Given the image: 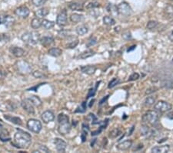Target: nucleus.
Segmentation results:
<instances>
[{
	"label": "nucleus",
	"instance_id": "obj_53",
	"mask_svg": "<svg viewBox=\"0 0 173 153\" xmlns=\"http://www.w3.org/2000/svg\"><path fill=\"white\" fill-rule=\"evenodd\" d=\"M2 76H3V74H2V72H1V71H0V79L2 78Z\"/></svg>",
	"mask_w": 173,
	"mask_h": 153
},
{
	"label": "nucleus",
	"instance_id": "obj_21",
	"mask_svg": "<svg viewBox=\"0 0 173 153\" xmlns=\"http://www.w3.org/2000/svg\"><path fill=\"white\" fill-rule=\"evenodd\" d=\"M11 139L9 135V133L7 130L4 129V128H1L0 127V140L2 142H8Z\"/></svg>",
	"mask_w": 173,
	"mask_h": 153
},
{
	"label": "nucleus",
	"instance_id": "obj_22",
	"mask_svg": "<svg viewBox=\"0 0 173 153\" xmlns=\"http://www.w3.org/2000/svg\"><path fill=\"white\" fill-rule=\"evenodd\" d=\"M49 13V9L43 7V8H41L39 9V10H37V11L35 13V15H36V16L37 18L41 19V18L46 17Z\"/></svg>",
	"mask_w": 173,
	"mask_h": 153
},
{
	"label": "nucleus",
	"instance_id": "obj_44",
	"mask_svg": "<svg viewBox=\"0 0 173 153\" xmlns=\"http://www.w3.org/2000/svg\"><path fill=\"white\" fill-rule=\"evenodd\" d=\"M32 75L34 76L36 78H39V79H41V78H43L46 77L44 74H43V73L40 72V71H37V70L34 71V72L32 73Z\"/></svg>",
	"mask_w": 173,
	"mask_h": 153
},
{
	"label": "nucleus",
	"instance_id": "obj_10",
	"mask_svg": "<svg viewBox=\"0 0 173 153\" xmlns=\"http://www.w3.org/2000/svg\"><path fill=\"white\" fill-rule=\"evenodd\" d=\"M15 18L9 15H0V24H3L6 26H11L14 24Z\"/></svg>",
	"mask_w": 173,
	"mask_h": 153
},
{
	"label": "nucleus",
	"instance_id": "obj_51",
	"mask_svg": "<svg viewBox=\"0 0 173 153\" xmlns=\"http://www.w3.org/2000/svg\"><path fill=\"white\" fill-rule=\"evenodd\" d=\"M166 116H167V118H168L169 119H173V111L168 113Z\"/></svg>",
	"mask_w": 173,
	"mask_h": 153
},
{
	"label": "nucleus",
	"instance_id": "obj_37",
	"mask_svg": "<svg viewBox=\"0 0 173 153\" xmlns=\"http://www.w3.org/2000/svg\"><path fill=\"white\" fill-rule=\"evenodd\" d=\"M99 84H100V81H99V82L96 83V87H95V88L90 89L89 91H88V95H87V98H86L87 99H88V98H89L90 97H93L95 95H96V90H97V87H98V86L99 85Z\"/></svg>",
	"mask_w": 173,
	"mask_h": 153
},
{
	"label": "nucleus",
	"instance_id": "obj_28",
	"mask_svg": "<svg viewBox=\"0 0 173 153\" xmlns=\"http://www.w3.org/2000/svg\"><path fill=\"white\" fill-rule=\"evenodd\" d=\"M88 32V28L85 25H81L76 28V33L80 36H84Z\"/></svg>",
	"mask_w": 173,
	"mask_h": 153
},
{
	"label": "nucleus",
	"instance_id": "obj_6",
	"mask_svg": "<svg viewBox=\"0 0 173 153\" xmlns=\"http://www.w3.org/2000/svg\"><path fill=\"white\" fill-rule=\"evenodd\" d=\"M27 128L30 130L31 131L34 133H39L40 131L42 130L43 125L40 121L37 120V119H32L27 122Z\"/></svg>",
	"mask_w": 173,
	"mask_h": 153
},
{
	"label": "nucleus",
	"instance_id": "obj_32",
	"mask_svg": "<svg viewBox=\"0 0 173 153\" xmlns=\"http://www.w3.org/2000/svg\"><path fill=\"white\" fill-rule=\"evenodd\" d=\"M42 26L46 30H50L52 27H54L55 22H52V21L48 20V19H43V20H42Z\"/></svg>",
	"mask_w": 173,
	"mask_h": 153
},
{
	"label": "nucleus",
	"instance_id": "obj_33",
	"mask_svg": "<svg viewBox=\"0 0 173 153\" xmlns=\"http://www.w3.org/2000/svg\"><path fill=\"white\" fill-rule=\"evenodd\" d=\"M156 98L153 96L148 97V98H145V101H144V104L146 107H150V106L153 105L156 103Z\"/></svg>",
	"mask_w": 173,
	"mask_h": 153
},
{
	"label": "nucleus",
	"instance_id": "obj_43",
	"mask_svg": "<svg viewBox=\"0 0 173 153\" xmlns=\"http://www.w3.org/2000/svg\"><path fill=\"white\" fill-rule=\"evenodd\" d=\"M10 40V36L6 33L0 34V42H8Z\"/></svg>",
	"mask_w": 173,
	"mask_h": 153
},
{
	"label": "nucleus",
	"instance_id": "obj_52",
	"mask_svg": "<svg viewBox=\"0 0 173 153\" xmlns=\"http://www.w3.org/2000/svg\"><path fill=\"white\" fill-rule=\"evenodd\" d=\"M94 101H95V100H94V99H93V100H92V101H91V102H90V104H89V106H88V107H92V105H93V104H94V103H93V102H94Z\"/></svg>",
	"mask_w": 173,
	"mask_h": 153
},
{
	"label": "nucleus",
	"instance_id": "obj_1",
	"mask_svg": "<svg viewBox=\"0 0 173 153\" xmlns=\"http://www.w3.org/2000/svg\"><path fill=\"white\" fill-rule=\"evenodd\" d=\"M15 145L19 148H28L31 145L32 137L28 132L19 129L14 135Z\"/></svg>",
	"mask_w": 173,
	"mask_h": 153
},
{
	"label": "nucleus",
	"instance_id": "obj_54",
	"mask_svg": "<svg viewBox=\"0 0 173 153\" xmlns=\"http://www.w3.org/2000/svg\"><path fill=\"white\" fill-rule=\"evenodd\" d=\"M0 127H2V126H1V125H0Z\"/></svg>",
	"mask_w": 173,
	"mask_h": 153
},
{
	"label": "nucleus",
	"instance_id": "obj_2",
	"mask_svg": "<svg viewBox=\"0 0 173 153\" xmlns=\"http://www.w3.org/2000/svg\"><path fill=\"white\" fill-rule=\"evenodd\" d=\"M58 131L60 135H66L71 130V125L69 123V116L65 114H59L58 115Z\"/></svg>",
	"mask_w": 173,
	"mask_h": 153
},
{
	"label": "nucleus",
	"instance_id": "obj_41",
	"mask_svg": "<svg viewBox=\"0 0 173 153\" xmlns=\"http://www.w3.org/2000/svg\"><path fill=\"white\" fill-rule=\"evenodd\" d=\"M86 120L88 121V122H92V125H95V124H96V122H95L97 121V118L96 117V115H95L94 114H89L88 115V117L86 118Z\"/></svg>",
	"mask_w": 173,
	"mask_h": 153
},
{
	"label": "nucleus",
	"instance_id": "obj_25",
	"mask_svg": "<svg viewBox=\"0 0 173 153\" xmlns=\"http://www.w3.org/2000/svg\"><path fill=\"white\" fill-rule=\"evenodd\" d=\"M28 99L31 101V103L33 105L36 106V107H39V106H41L42 104H43L41 99H40L38 96H36V95H32Z\"/></svg>",
	"mask_w": 173,
	"mask_h": 153
},
{
	"label": "nucleus",
	"instance_id": "obj_18",
	"mask_svg": "<svg viewBox=\"0 0 173 153\" xmlns=\"http://www.w3.org/2000/svg\"><path fill=\"white\" fill-rule=\"evenodd\" d=\"M69 8L73 11H83V6L82 4L77 2H71L69 3Z\"/></svg>",
	"mask_w": 173,
	"mask_h": 153
},
{
	"label": "nucleus",
	"instance_id": "obj_30",
	"mask_svg": "<svg viewBox=\"0 0 173 153\" xmlns=\"http://www.w3.org/2000/svg\"><path fill=\"white\" fill-rule=\"evenodd\" d=\"M102 20H103V23L105 24V25L113 26L115 24V19H114L112 16H104L103 19H102Z\"/></svg>",
	"mask_w": 173,
	"mask_h": 153
},
{
	"label": "nucleus",
	"instance_id": "obj_26",
	"mask_svg": "<svg viewBox=\"0 0 173 153\" xmlns=\"http://www.w3.org/2000/svg\"><path fill=\"white\" fill-rule=\"evenodd\" d=\"M49 54L52 57H60L62 54V51L61 49L58 47H53V48H51V49L49 50Z\"/></svg>",
	"mask_w": 173,
	"mask_h": 153
},
{
	"label": "nucleus",
	"instance_id": "obj_9",
	"mask_svg": "<svg viewBox=\"0 0 173 153\" xmlns=\"http://www.w3.org/2000/svg\"><path fill=\"white\" fill-rule=\"evenodd\" d=\"M56 23L59 26L62 27L67 24V12L66 10H63L58 14L56 19Z\"/></svg>",
	"mask_w": 173,
	"mask_h": 153
},
{
	"label": "nucleus",
	"instance_id": "obj_48",
	"mask_svg": "<svg viewBox=\"0 0 173 153\" xmlns=\"http://www.w3.org/2000/svg\"><path fill=\"white\" fill-rule=\"evenodd\" d=\"M48 151H49V149L47 148V147H46L45 145H42L39 151H34L33 152H48Z\"/></svg>",
	"mask_w": 173,
	"mask_h": 153
},
{
	"label": "nucleus",
	"instance_id": "obj_8",
	"mask_svg": "<svg viewBox=\"0 0 173 153\" xmlns=\"http://www.w3.org/2000/svg\"><path fill=\"white\" fill-rule=\"evenodd\" d=\"M17 68L19 72L23 74H29L32 70L31 65L25 60H20L17 62Z\"/></svg>",
	"mask_w": 173,
	"mask_h": 153
},
{
	"label": "nucleus",
	"instance_id": "obj_11",
	"mask_svg": "<svg viewBox=\"0 0 173 153\" xmlns=\"http://www.w3.org/2000/svg\"><path fill=\"white\" fill-rule=\"evenodd\" d=\"M29 13L30 11L29 10H28V7L25 6H22L19 7V8H17L16 10H15V14H16L17 16H19V17L23 18V19L28 17Z\"/></svg>",
	"mask_w": 173,
	"mask_h": 153
},
{
	"label": "nucleus",
	"instance_id": "obj_12",
	"mask_svg": "<svg viewBox=\"0 0 173 153\" xmlns=\"http://www.w3.org/2000/svg\"><path fill=\"white\" fill-rule=\"evenodd\" d=\"M54 144H55V148H56V150L58 151H59V152H64L66 151L67 144L62 139L56 138V139H54Z\"/></svg>",
	"mask_w": 173,
	"mask_h": 153
},
{
	"label": "nucleus",
	"instance_id": "obj_5",
	"mask_svg": "<svg viewBox=\"0 0 173 153\" xmlns=\"http://www.w3.org/2000/svg\"><path fill=\"white\" fill-rule=\"evenodd\" d=\"M117 13L122 16H130L132 13V10L130 6L126 2H121L117 6Z\"/></svg>",
	"mask_w": 173,
	"mask_h": 153
},
{
	"label": "nucleus",
	"instance_id": "obj_40",
	"mask_svg": "<svg viewBox=\"0 0 173 153\" xmlns=\"http://www.w3.org/2000/svg\"><path fill=\"white\" fill-rule=\"evenodd\" d=\"M157 26H158V22H156V21H154V20H151L148 22L146 27L148 30H153V29L156 28Z\"/></svg>",
	"mask_w": 173,
	"mask_h": 153
},
{
	"label": "nucleus",
	"instance_id": "obj_13",
	"mask_svg": "<svg viewBox=\"0 0 173 153\" xmlns=\"http://www.w3.org/2000/svg\"><path fill=\"white\" fill-rule=\"evenodd\" d=\"M21 105H22V108L26 112H28V114H31V115H33L35 114V109L34 107H33V104H32L31 101L26 98V99L23 100L21 103Z\"/></svg>",
	"mask_w": 173,
	"mask_h": 153
},
{
	"label": "nucleus",
	"instance_id": "obj_15",
	"mask_svg": "<svg viewBox=\"0 0 173 153\" xmlns=\"http://www.w3.org/2000/svg\"><path fill=\"white\" fill-rule=\"evenodd\" d=\"M9 51L13 55H14L16 57H22L25 55V51L22 48L18 47V46H11L9 48Z\"/></svg>",
	"mask_w": 173,
	"mask_h": 153
},
{
	"label": "nucleus",
	"instance_id": "obj_16",
	"mask_svg": "<svg viewBox=\"0 0 173 153\" xmlns=\"http://www.w3.org/2000/svg\"><path fill=\"white\" fill-rule=\"evenodd\" d=\"M132 140H126L122 142H120L119 144L116 145V148L119 151H127L132 147Z\"/></svg>",
	"mask_w": 173,
	"mask_h": 153
},
{
	"label": "nucleus",
	"instance_id": "obj_55",
	"mask_svg": "<svg viewBox=\"0 0 173 153\" xmlns=\"http://www.w3.org/2000/svg\"><path fill=\"white\" fill-rule=\"evenodd\" d=\"M171 1H173V0H171Z\"/></svg>",
	"mask_w": 173,
	"mask_h": 153
},
{
	"label": "nucleus",
	"instance_id": "obj_29",
	"mask_svg": "<svg viewBox=\"0 0 173 153\" xmlns=\"http://www.w3.org/2000/svg\"><path fill=\"white\" fill-rule=\"evenodd\" d=\"M121 134H122L121 129H119L118 128H114V129L112 130V131H110V132H109V137L110 138V139H116L117 137H118Z\"/></svg>",
	"mask_w": 173,
	"mask_h": 153
},
{
	"label": "nucleus",
	"instance_id": "obj_42",
	"mask_svg": "<svg viewBox=\"0 0 173 153\" xmlns=\"http://www.w3.org/2000/svg\"><path fill=\"white\" fill-rule=\"evenodd\" d=\"M85 110H86V103L82 102V104L76 109L75 112H76V113L77 112H79V113H83V112L85 111Z\"/></svg>",
	"mask_w": 173,
	"mask_h": 153
},
{
	"label": "nucleus",
	"instance_id": "obj_50",
	"mask_svg": "<svg viewBox=\"0 0 173 153\" xmlns=\"http://www.w3.org/2000/svg\"><path fill=\"white\" fill-rule=\"evenodd\" d=\"M108 98H109V96H106V98H102V99L100 101V103H99V104H100V105H101V104H103L104 102H106V100H107Z\"/></svg>",
	"mask_w": 173,
	"mask_h": 153
},
{
	"label": "nucleus",
	"instance_id": "obj_24",
	"mask_svg": "<svg viewBox=\"0 0 173 153\" xmlns=\"http://www.w3.org/2000/svg\"><path fill=\"white\" fill-rule=\"evenodd\" d=\"M4 117H5V119H6V120L12 122V123L15 124V125H21L22 124V120H21V119H19V117H13V116L11 115H5Z\"/></svg>",
	"mask_w": 173,
	"mask_h": 153
},
{
	"label": "nucleus",
	"instance_id": "obj_35",
	"mask_svg": "<svg viewBox=\"0 0 173 153\" xmlns=\"http://www.w3.org/2000/svg\"><path fill=\"white\" fill-rule=\"evenodd\" d=\"M96 43H97V38H96V36H91L88 40V41H87L86 46L89 48L91 47V46L96 45Z\"/></svg>",
	"mask_w": 173,
	"mask_h": 153
},
{
	"label": "nucleus",
	"instance_id": "obj_20",
	"mask_svg": "<svg viewBox=\"0 0 173 153\" xmlns=\"http://www.w3.org/2000/svg\"><path fill=\"white\" fill-rule=\"evenodd\" d=\"M96 70V67L95 66H91V65H88V66H81V71L83 74H88V75H92L94 74Z\"/></svg>",
	"mask_w": 173,
	"mask_h": 153
},
{
	"label": "nucleus",
	"instance_id": "obj_45",
	"mask_svg": "<svg viewBox=\"0 0 173 153\" xmlns=\"http://www.w3.org/2000/svg\"><path fill=\"white\" fill-rule=\"evenodd\" d=\"M122 38L124 39L125 40H129L132 39V34L129 31H125L124 33H122Z\"/></svg>",
	"mask_w": 173,
	"mask_h": 153
},
{
	"label": "nucleus",
	"instance_id": "obj_3",
	"mask_svg": "<svg viewBox=\"0 0 173 153\" xmlns=\"http://www.w3.org/2000/svg\"><path fill=\"white\" fill-rule=\"evenodd\" d=\"M159 115L157 111H148L143 115L142 118V123L147 125L156 127L159 123Z\"/></svg>",
	"mask_w": 173,
	"mask_h": 153
},
{
	"label": "nucleus",
	"instance_id": "obj_47",
	"mask_svg": "<svg viewBox=\"0 0 173 153\" xmlns=\"http://www.w3.org/2000/svg\"><path fill=\"white\" fill-rule=\"evenodd\" d=\"M158 88L156 87H150V88L147 89L146 91H145V95H150V94H152L154 93V92H156L157 91Z\"/></svg>",
	"mask_w": 173,
	"mask_h": 153
},
{
	"label": "nucleus",
	"instance_id": "obj_19",
	"mask_svg": "<svg viewBox=\"0 0 173 153\" xmlns=\"http://www.w3.org/2000/svg\"><path fill=\"white\" fill-rule=\"evenodd\" d=\"M40 43L43 46H49L51 44H52L54 42V38L52 36H43L40 39Z\"/></svg>",
	"mask_w": 173,
	"mask_h": 153
},
{
	"label": "nucleus",
	"instance_id": "obj_27",
	"mask_svg": "<svg viewBox=\"0 0 173 153\" xmlns=\"http://www.w3.org/2000/svg\"><path fill=\"white\" fill-rule=\"evenodd\" d=\"M95 54H96V52H95V51L92 50H88L84 51V52H82V54H79V57H78V58L84 60V59H86V58H88V57H92V56H94Z\"/></svg>",
	"mask_w": 173,
	"mask_h": 153
},
{
	"label": "nucleus",
	"instance_id": "obj_38",
	"mask_svg": "<svg viewBox=\"0 0 173 153\" xmlns=\"http://www.w3.org/2000/svg\"><path fill=\"white\" fill-rule=\"evenodd\" d=\"M46 2V0H32V3L36 7H40Z\"/></svg>",
	"mask_w": 173,
	"mask_h": 153
},
{
	"label": "nucleus",
	"instance_id": "obj_39",
	"mask_svg": "<svg viewBox=\"0 0 173 153\" xmlns=\"http://www.w3.org/2000/svg\"><path fill=\"white\" fill-rule=\"evenodd\" d=\"M100 6V5H99V2H89V3L88 4V5L86 6V7L85 8L87 9V10H92V9H96V8H98V7Z\"/></svg>",
	"mask_w": 173,
	"mask_h": 153
},
{
	"label": "nucleus",
	"instance_id": "obj_17",
	"mask_svg": "<svg viewBox=\"0 0 173 153\" xmlns=\"http://www.w3.org/2000/svg\"><path fill=\"white\" fill-rule=\"evenodd\" d=\"M170 150V146L168 145H160V146H155L152 148V152L153 153H165L168 152Z\"/></svg>",
	"mask_w": 173,
	"mask_h": 153
},
{
	"label": "nucleus",
	"instance_id": "obj_4",
	"mask_svg": "<svg viewBox=\"0 0 173 153\" xmlns=\"http://www.w3.org/2000/svg\"><path fill=\"white\" fill-rule=\"evenodd\" d=\"M21 39L24 43H27V44L36 45L39 42L40 34L39 33L36 31L27 32V33L22 34Z\"/></svg>",
	"mask_w": 173,
	"mask_h": 153
},
{
	"label": "nucleus",
	"instance_id": "obj_49",
	"mask_svg": "<svg viewBox=\"0 0 173 153\" xmlns=\"http://www.w3.org/2000/svg\"><path fill=\"white\" fill-rule=\"evenodd\" d=\"M168 39H169L170 41L173 42V30L169 33V35H168Z\"/></svg>",
	"mask_w": 173,
	"mask_h": 153
},
{
	"label": "nucleus",
	"instance_id": "obj_7",
	"mask_svg": "<svg viewBox=\"0 0 173 153\" xmlns=\"http://www.w3.org/2000/svg\"><path fill=\"white\" fill-rule=\"evenodd\" d=\"M171 107H172L171 104L165 101H158L154 106L155 110L157 111L158 112H161V113L169 111L171 109Z\"/></svg>",
	"mask_w": 173,
	"mask_h": 153
},
{
	"label": "nucleus",
	"instance_id": "obj_31",
	"mask_svg": "<svg viewBox=\"0 0 173 153\" xmlns=\"http://www.w3.org/2000/svg\"><path fill=\"white\" fill-rule=\"evenodd\" d=\"M31 26L32 29H39L40 26H42V20L39 18H34L31 22Z\"/></svg>",
	"mask_w": 173,
	"mask_h": 153
},
{
	"label": "nucleus",
	"instance_id": "obj_36",
	"mask_svg": "<svg viewBox=\"0 0 173 153\" xmlns=\"http://www.w3.org/2000/svg\"><path fill=\"white\" fill-rule=\"evenodd\" d=\"M119 83H120L119 78H113V79H112L110 81H109V85H108V87H109V88H112V87H115L116 85H118Z\"/></svg>",
	"mask_w": 173,
	"mask_h": 153
},
{
	"label": "nucleus",
	"instance_id": "obj_23",
	"mask_svg": "<svg viewBox=\"0 0 173 153\" xmlns=\"http://www.w3.org/2000/svg\"><path fill=\"white\" fill-rule=\"evenodd\" d=\"M83 19V16L80 14H78V13H73V14H72L71 16H70V21L74 24L79 23V22H82Z\"/></svg>",
	"mask_w": 173,
	"mask_h": 153
},
{
	"label": "nucleus",
	"instance_id": "obj_46",
	"mask_svg": "<svg viewBox=\"0 0 173 153\" xmlns=\"http://www.w3.org/2000/svg\"><path fill=\"white\" fill-rule=\"evenodd\" d=\"M139 74H138V73H133V74H132V75L129 77V80H128V81H136V80H138V78H139Z\"/></svg>",
	"mask_w": 173,
	"mask_h": 153
},
{
	"label": "nucleus",
	"instance_id": "obj_34",
	"mask_svg": "<svg viewBox=\"0 0 173 153\" xmlns=\"http://www.w3.org/2000/svg\"><path fill=\"white\" fill-rule=\"evenodd\" d=\"M79 43V40H78V38H74L72 40L68 43V44L66 45V48H69V49H74L76 46L78 45Z\"/></svg>",
	"mask_w": 173,
	"mask_h": 153
},
{
	"label": "nucleus",
	"instance_id": "obj_14",
	"mask_svg": "<svg viewBox=\"0 0 173 153\" xmlns=\"http://www.w3.org/2000/svg\"><path fill=\"white\" fill-rule=\"evenodd\" d=\"M42 120L43 121V122H45L46 124L49 123V122H52L55 119V115L54 113L51 111H46L42 114Z\"/></svg>",
	"mask_w": 173,
	"mask_h": 153
}]
</instances>
